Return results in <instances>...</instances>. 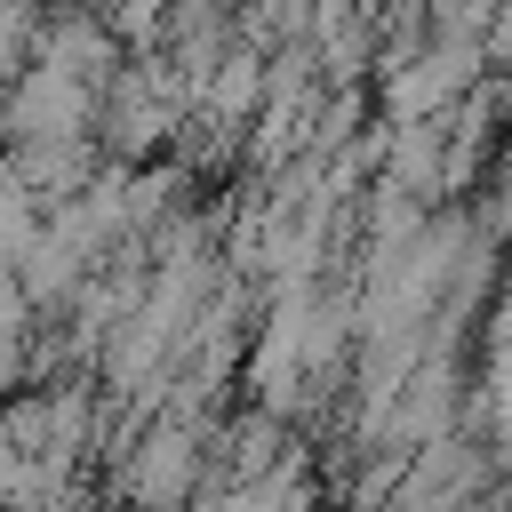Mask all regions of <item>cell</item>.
I'll return each mask as SVG.
<instances>
[{
    "instance_id": "6da1fadb",
    "label": "cell",
    "mask_w": 512,
    "mask_h": 512,
    "mask_svg": "<svg viewBox=\"0 0 512 512\" xmlns=\"http://www.w3.org/2000/svg\"><path fill=\"white\" fill-rule=\"evenodd\" d=\"M496 392L512 408V296H504V328H496Z\"/></svg>"
}]
</instances>
